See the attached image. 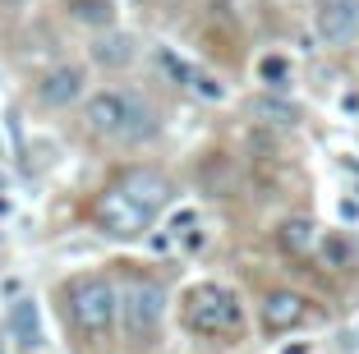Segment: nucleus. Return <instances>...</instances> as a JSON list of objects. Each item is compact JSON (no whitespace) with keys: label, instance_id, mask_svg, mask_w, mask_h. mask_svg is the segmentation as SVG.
<instances>
[{"label":"nucleus","instance_id":"f257e3e1","mask_svg":"<svg viewBox=\"0 0 359 354\" xmlns=\"http://www.w3.org/2000/svg\"><path fill=\"white\" fill-rule=\"evenodd\" d=\"M83 125L93 138L138 147V143H148V138L161 134V115L148 97L125 93V88H102V93H93L83 102Z\"/></svg>","mask_w":359,"mask_h":354},{"label":"nucleus","instance_id":"f03ea898","mask_svg":"<svg viewBox=\"0 0 359 354\" xmlns=\"http://www.w3.org/2000/svg\"><path fill=\"white\" fill-rule=\"evenodd\" d=\"M60 308L65 322L74 327L79 336H111L120 327V290L111 276L102 271H79L60 285Z\"/></svg>","mask_w":359,"mask_h":354},{"label":"nucleus","instance_id":"7ed1b4c3","mask_svg":"<svg viewBox=\"0 0 359 354\" xmlns=\"http://www.w3.org/2000/svg\"><path fill=\"white\" fill-rule=\"evenodd\" d=\"M184 322L198 336H231V332H240V322H244V304L231 285H217V281L194 285V290L184 294Z\"/></svg>","mask_w":359,"mask_h":354},{"label":"nucleus","instance_id":"20e7f679","mask_svg":"<svg viewBox=\"0 0 359 354\" xmlns=\"http://www.w3.org/2000/svg\"><path fill=\"white\" fill-rule=\"evenodd\" d=\"M166 308H170L166 285L152 281V276H134V281L120 290V332H125L129 341H148V336L161 332Z\"/></svg>","mask_w":359,"mask_h":354},{"label":"nucleus","instance_id":"39448f33","mask_svg":"<svg viewBox=\"0 0 359 354\" xmlns=\"http://www.w3.org/2000/svg\"><path fill=\"white\" fill-rule=\"evenodd\" d=\"M116 189L148 221H157L161 212L175 203V184H170V175H166V170H157V166H129V170H120Z\"/></svg>","mask_w":359,"mask_h":354},{"label":"nucleus","instance_id":"423d86ee","mask_svg":"<svg viewBox=\"0 0 359 354\" xmlns=\"http://www.w3.org/2000/svg\"><path fill=\"white\" fill-rule=\"evenodd\" d=\"M93 226L102 230V235H111V240H138V235H148L152 221L111 184V189H102L97 203H93Z\"/></svg>","mask_w":359,"mask_h":354},{"label":"nucleus","instance_id":"0eeeda50","mask_svg":"<svg viewBox=\"0 0 359 354\" xmlns=\"http://www.w3.org/2000/svg\"><path fill=\"white\" fill-rule=\"evenodd\" d=\"M83 88H88V74L83 64H51V69L37 79V102L46 106V111H69L74 102H83Z\"/></svg>","mask_w":359,"mask_h":354},{"label":"nucleus","instance_id":"6e6552de","mask_svg":"<svg viewBox=\"0 0 359 354\" xmlns=\"http://www.w3.org/2000/svg\"><path fill=\"white\" fill-rule=\"evenodd\" d=\"M313 32L323 46H346L359 32V0H323L313 14Z\"/></svg>","mask_w":359,"mask_h":354},{"label":"nucleus","instance_id":"1a4fd4ad","mask_svg":"<svg viewBox=\"0 0 359 354\" xmlns=\"http://www.w3.org/2000/svg\"><path fill=\"white\" fill-rule=\"evenodd\" d=\"M258 318H263L267 332H290V327L309 322V299L295 290H272L263 304H258Z\"/></svg>","mask_w":359,"mask_h":354},{"label":"nucleus","instance_id":"9d476101","mask_svg":"<svg viewBox=\"0 0 359 354\" xmlns=\"http://www.w3.org/2000/svg\"><path fill=\"white\" fill-rule=\"evenodd\" d=\"M88 55H93V64L116 74V69H129V64L138 60V42L120 28H106V32H97V42L88 46Z\"/></svg>","mask_w":359,"mask_h":354},{"label":"nucleus","instance_id":"9b49d317","mask_svg":"<svg viewBox=\"0 0 359 354\" xmlns=\"http://www.w3.org/2000/svg\"><path fill=\"white\" fill-rule=\"evenodd\" d=\"M10 332L23 350H37V345H42V313H37V304H32L28 294H19V299L10 304Z\"/></svg>","mask_w":359,"mask_h":354},{"label":"nucleus","instance_id":"f8f14e48","mask_svg":"<svg viewBox=\"0 0 359 354\" xmlns=\"http://www.w3.org/2000/svg\"><path fill=\"white\" fill-rule=\"evenodd\" d=\"M276 244H281L285 253H309V249H318V226H313V217H285L281 221V230H276Z\"/></svg>","mask_w":359,"mask_h":354},{"label":"nucleus","instance_id":"ddd939ff","mask_svg":"<svg viewBox=\"0 0 359 354\" xmlns=\"http://www.w3.org/2000/svg\"><path fill=\"white\" fill-rule=\"evenodd\" d=\"M254 115L267 120V125H276V129H295L299 125V106L290 102V97H272V93L254 97Z\"/></svg>","mask_w":359,"mask_h":354},{"label":"nucleus","instance_id":"4468645a","mask_svg":"<svg viewBox=\"0 0 359 354\" xmlns=\"http://www.w3.org/2000/svg\"><path fill=\"white\" fill-rule=\"evenodd\" d=\"M318 258H323V267H355V240L350 235H341V230H327V235H318Z\"/></svg>","mask_w":359,"mask_h":354},{"label":"nucleus","instance_id":"2eb2a0df","mask_svg":"<svg viewBox=\"0 0 359 354\" xmlns=\"http://www.w3.org/2000/svg\"><path fill=\"white\" fill-rule=\"evenodd\" d=\"M69 10H74L79 23H88V28H111V19H116V5L111 0H69Z\"/></svg>","mask_w":359,"mask_h":354},{"label":"nucleus","instance_id":"dca6fc26","mask_svg":"<svg viewBox=\"0 0 359 354\" xmlns=\"http://www.w3.org/2000/svg\"><path fill=\"white\" fill-rule=\"evenodd\" d=\"M258 79H263L272 93H285V88H290V60H285V55H263V60H258Z\"/></svg>","mask_w":359,"mask_h":354},{"label":"nucleus","instance_id":"f3484780","mask_svg":"<svg viewBox=\"0 0 359 354\" xmlns=\"http://www.w3.org/2000/svg\"><path fill=\"white\" fill-rule=\"evenodd\" d=\"M189 93L203 97V102H226V83H222V79H212V74H203V69H194Z\"/></svg>","mask_w":359,"mask_h":354},{"label":"nucleus","instance_id":"a211bd4d","mask_svg":"<svg viewBox=\"0 0 359 354\" xmlns=\"http://www.w3.org/2000/svg\"><path fill=\"white\" fill-rule=\"evenodd\" d=\"M194 230H198V212L184 207V212H175V217H170L166 235H170V240H180V235H194Z\"/></svg>","mask_w":359,"mask_h":354},{"label":"nucleus","instance_id":"6ab92c4d","mask_svg":"<svg viewBox=\"0 0 359 354\" xmlns=\"http://www.w3.org/2000/svg\"><path fill=\"white\" fill-rule=\"evenodd\" d=\"M28 0H0V10H23Z\"/></svg>","mask_w":359,"mask_h":354},{"label":"nucleus","instance_id":"aec40b11","mask_svg":"<svg viewBox=\"0 0 359 354\" xmlns=\"http://www.w3.org/2000/svg\"><path fill=\"white\" fill-rule=\"evenodd\" d=\"M0 217H10V198L5 193H0Z\"/></svg>","mask_w":359,"mask_h":354},{"label":"nucleus","instance_id":"412c9836","mask_svg":"<svg viewBox=\"0 0 359 354\" xmlns=\"http://www.w3.org/2000/svg\"><path fill=\"white\" fill-rule=\"evenodd\" d=\"M0 193H10V175L5 170H0Z\"/></svg>","mask_w":359,"mask_h":354},{"label":"nucleus","instance_id":"4be33fe9","mask_svg":"<svg viewBox=\"0 0 359 354\" xmlns=\"http://www.w3.org/2000/svg\"><path fill=\"white\" fill-rule=\"evenodd\" d=\"M281 354H309V350H304V345H290V350H281Z\"/></svg>","mask_w":359,"mask_h":354}]
</instances>
